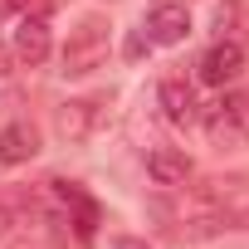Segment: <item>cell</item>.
<instances>
[{
    "instance_id": "1",
    "label": "cell",
    "mask_w": 249,
    "mask_h": 249,
    "mask_svg": "<svg viewBox=\"0 0 249 249\" xmlns=\"http://www.w3.org/2000/svg\"><path fill=\"white\" fill-rule=\"evenodd\" d=\"M103 59H107V20H103V15H83V20L69 30L64 73H69V78H83V73L103 69Z\"/></svg>"
},
{
    "instance_id": "2",
    "label": "cell",
    "mask_w": 249,
    "mask_h": 249,
    "mask_svg": "<svg viewBox=\"0 0 249 249\" xmlns=\"http://www.w3.org/2000/svg\"><path fill=\"white\" fill-rule=\"evenodd\" d=\"M200 122H205V132H210V142L215 147H249V88H239V93H225L220 103H210L205 112H200Z\"/></svg>"
},
{
    "instance_id": "3",
    "label": "cell",
    "mask_w": 249,
    "mask_h": 249,
    "mask_svg": "<svg viewBox=\"0 0 249 249\" xmlns=\"http://www.w3.org/2000/svg\"><path fill=\"white\" fill-rule=\"evenodd\" d=\"M191 35V10L176 5V0H161V5L147 10V39L152 44H181Z\"/></svg>"
},
{
    "instance_id": "4",
    "label": "cell",
    "mask_w": 249,
    "mask_h": 249,
    "mask_svg": "<svg viewBox=\"0 0 249 249\" xmlns=\"http://www.w3.org/2000/svg\"><path fill=\"white\" fill-rule=\"evenodd\" d=\"M49 186H54V200L64 205V215H73V220H69V225H73V234L88 244V239H93V230H98V205L78 191V181H49Z\"/></svg>"
},
{
    "instance_id": "5",
    "label": "cell",
    "mask_w": 249,
    "mask_h": 249,
    "mask_svg": "<svg viewBox=\"0 0 249 249\" xmlns=\"http://www.w3.org/2000/svg\"><path fill=\"white\" fill-rule=\"evenodd\" d=\"M147 176H152L157 186L181 191V186L196 176V166H191V157H186L181 147H152V157H147Z\"/></svg>"
},
{
    "instance_id": "6",
    "label": "cell",
    "mask_w": 249,
    "mask_h": 249,
    "mask_svg": "<svg viewBox=\"0 0 249 249\" xmlns=\"http://www.w3.org/2000/svg\"><path fill=\"white\" fill-rule=\"evenodd\" d=\"M239 73H244V49H239L234 39H220V44L200 59V78L215 83V88H220V83H234Z\"/></svg>"
},
{
    "instance_id": "7",
    "label": "cell",
    "mask_w": 249,
    "mask_h": 249,
    "mask_svg": "<svg viewBox=\"0 0 249 249\" xmlns=\"http://www.w3.org/2000/svg\"><path fill=\"white\" fill-rule=\"evenodd\" d=\"M54 127H59L64 142H88L93 127H98V103H93V98H73V103H64L59 117H54Z\"/></svg>"
},
{
    "instance_id": "8",
    "label": "cell",
    "mask_w": 249,
    "mask_h": 249,
    "mask_svg": "<svg viewBox=\"0 0 249 249\" xmlns=\"http://www.w3.org/2000/svg\"><path fill=\"white\" fill-rule=\"evenodd\" d=\"M15 59H20L25 69H39V64L49 59V25H44V15H30V20L15 30Z\"/></svg>"
},
{
    "instance_id": "9",
    "label": "cell",
    "mask_w": 249,
    "mask_h": 249,
    "mask_svg": "<svg viewBox=\"0 0 249 249\" xmlns=\"http://www.w3.org/2000/svg\"><path fill=\"white\" fill-rule=\"evenodd\" d=\"M157 98H161V112H166V122H176V127H191V122L200 117V107H196V93H191V83H181V78H166V83L157 88Z\"/></svg>"
},
{
    "instance_id": "10",
    "label": "cell",
    "mask_w": 249,
    "mask_h": 249,
    "mask_svg": "<svg viewBox=\"0 0 249 249\" xmlns=\"http://www.w3.org/2000/svg\"><path fill=\"white\" fill-rule=\"evenodd\" d=\"M39 152V132L30 127V122H10L5 132H0V161L5 166H20Z\"/></svg>"
},
{
    "instance_id": "11",
    "label": "cell",
    "mask_w": 249,
    "mask_h": 249,
    "mask_svg": "<svg viewBox=\"0 0 249 249\" xmlns=\"http://www.w3.org/2000/svg\"><path fill=\"white\" fill-rule=\"evenodd\" d=\"M20 5H30V0H0V20H5V15H15Z\"/></svg>"
},
{
    "instance_id": "12",
    "label": "cell",
    "mask_w": 249,
    "mask_h": 249,
    "mask_svg": "<svg viewBox=\"0 0 249 249\" xmlns=\"http://www.w3.org/2000/svg\"><path fill=\"white\" fill-rule=\"evenodd\" d=\"M112 249H147V244H142V239H132V234H122V239H117Z\"/></svg>"
},
{
    "instance_id": "13",
    "label": "cell",
    "mask_w": 249,
    "mask_h": 249,
    "mask_svg": "<svg viewBox=\"0 0 249 249\" xmlns=\"http://www.w3.org/2000/svg\"><path fill=\"white\" fill-rule=\"evenodd\" d=\"M10 73V54H5V44H0V78Z\"/></svg>"
},
{
    "instance_id": "14",
    "label": "cell",
    "mask_w": 249,
    "mask_h": 249,
    "mask_svg": "<svg viewBox=\"0 0 249 249\" xmlns=\"http://www.w3.org/2000/svg\"><path fill=\"white\" fill-rule=\"evenodd\" d=\"M234 225H249V205H244V210H239V220H234Z\"/></svg>"
}]
</instances>
